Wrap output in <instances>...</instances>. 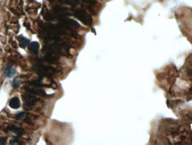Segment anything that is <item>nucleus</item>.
<instances>
[{
	"mask_svg": "<svg viewBox=\"0 0 192 145\" xmlns=\"http://www.w3.org/2000/svg\"><path fill=\"white\" fill-rule=\"evenodd\" d=\"M16 74V70L14 68L11 67V66H8L6 70H5V75L7 77V78H13L14 75Z\"/></svg>",
	"mask_w": 192,
	"mask_h": 145,
	"instance_id": "nucleus-5",
	"label": "nucleus"
},
{
	"mask_svg": "<svg viewBox=\"0 0 192 145\" xmlns=\"http://www.w3.org/2000/svg\"><path fill=\"white\" fill-rule=\"evenodd\" d=\"M9 106L13 109H18L21 106V101L19 100V98L17 97H14L10 100L9 101Z\"/></svg>",
	"mask_w": 192,
	"mask_h": 145,
	"instance_id": "nucleus-4",
	"label": "nucleus"
},
{
	"mask_svg": "<svg viewBox=\"0 0 192 145\" xmlns=\"http://www.w3.org/2000/svg\"><path fill=\"white\" fill-rule=\"evenodd\" d=\"M49 1H53V0H49Z\"/></svg>",
	"mask_w": 192,
	"mask_h": 145,
	"instance_id": "nucleus-11",
	"label": "nucleus"
},
{
	"mask_svg": "<svg viewBox=\"0 0 192 145\" xmlns=\"http://www.w3.org/2000/svg\"><path fill=\"white\" fill-rule=\"evenodd\" d=\"M7 141V138L5 136H0V144H6Z\"/></svg>",
	"mask_w": 192,
	"mask_h": 145,
	"instance_id": "nucleus-9",
	"label": "nucleus"
},
{
	"mask_svg": "<svg viewBox=\"0 0 192 145\" xmlns=\"http://www.w3.org/2000/svg\"><path fill=\"white\" fill-rule=\"evenodd\" d=\"M18 41H19L20 46L22 47V48H25L29 44V40L28 39L22 37V36H20V37H18Z\"/></svg>",
	"mask_w": 192,
	"mask_h": 145,
	"instance_id": "nucleus-6",
	"label": "nucleus"
},
{
	"mask_svg": "<svg viewBox=\"0 0 192 145\" xmlns=\"http://www.w3.org/2000/svg\"><path fill=\"white\" fill-rule=\"evenodd\" d=\"M29 49L32 54H37L39 51V44L37 42H31L29 44Z\"/></svg>",
	"mask_w": 192,
	"mask_h": 145,
	"instance_id": "nucleus-3",
	"label": "nucleus"
},
{
	"mask_svg": "<svg viewBox=\"0 0 192 145\" xmlns=\"http://www.w3.org/2000/svg\"><path fill=\"white\" fill-rule=\"evenodd\" d=\"M27 89V91H29V93H31V94H38V95H46V94L44 93V91L43 90H41V89H39V88H33V87H31V88H26Z\"/></svg>",
	"mask_w": 192,
	"mask_h": 145,
	"instance_id": "nucleus-7",
	"label": "nucleus"
},
{
	"mask_svg": "<svg viewBox=\"0 0 192 145\" xmlns=\"http://www.w3.org/2000/svg\"><path fill=\"white\" fill-rule=\"evenodd\" d=\"M23 98H24V101H25V106L26 107H31V106H33L36 102V99L32 94H24Z\"/></svg>",
	"mask_w": 192,
	"mask_h": 145,
	"instance_id": "nucleus-2",
	"label": "nucleus"
},
{
	"mask_svg": "<svg viewBox=\"0 0 192 145\" xmlns=\"http://www.w3.org/2000/svg\"><path fill=\"white\" fill-rule=\"evenodd\" d=\"M75 16L78 18L79 20H80L82 22H84L85 24H91L92 23V18L84 11V10H78L75 13Z\"/></svg>",
	"mask_w": 192,
	"mask_h": 145,
	"instance_id": "nucleus-1",
	"label": "nucleus"
},
{
	"mask_svg": "<svg viewBox=\"0 0 192 145\" xmlns=\"http://www.w3.org/2000/svg\"><path fill=\"white\" fill-rule=\"evenodd\" d=\"M20 81L19 80H17V79H14V84H13V86L14 87V88H16L17 86H19V85H20Z\"/></svg>",
	"mask_w": 192,
	"mask_h": 145,
	"instance_id": "nucleus-10",
	"label": "nucleus"
},
{
	"mask_svg": "<svg viewBox=\"0 0 192 145\" xmlns=\"http://www.w3.org/2000/svg\"><path fill=\"white\" fill-rule=\"evenodd\" d=\"M8 129H9L10 131H12V132L14 134V135H21V134H23V133H24V130H23L22 128H20V127L10 126Z\"/></svg>",
	"mask_w": 192,
	"mask_h": 145,
	"instance_id": "nucleus-8",
	"label": "nucleus"
}]
</instances>
